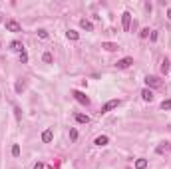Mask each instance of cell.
I'll use <instances>...</instances> for the list:
<instances>
[{
  "mask_svg": "<svg viewBox=\"0 0 171 169\" xmlns=\"http://www.w3.org/2000/svg\"><path fill=\"white\" fill-rule=\"evenodd\" d=\"M68 38H70V40H78L80 34L76 32V30H68Z\"/></svg>",
  "mask_w": 171,
  "mask_h": 169,
  "instance_id": "obj_16",
  "label": "cell"
},
{
  "mask_svg": "<svg viewBox=\"0 0 171 169\" xmlns=\"http://www.w3.org/2000/svg\"><path fill=\"white\" fill-rule=\"evenodd\" d=\"M32 169H44V163H40V161H38V163H36V165H34Z\"/></svg>",
  "mask_w": 171,
  "mask_h": 169,
  "instance_id": "obj_27",
  "label": "cell"
},
{
  "mask_svg": "<svg viewBox=\"0 0 171 169\" xmlns=\"http://www.w3.org/2000/svg\"><path fill=\"white\" fill-rule=\"evenodd\" d=\"M141 98H143L145 102H151V99H153V91L149 90V88H145V90L141 91Z\"/></svg>",
  "mask_w": 171,
  "mask_h": 169,
  "instance_id": "obj_12",
  "label": "cell"
},
{
  "mask_svg": "<svg viewBox=\"0 0 171 169\" xmlns=\"http://www.w3.org/2000/svg\"><path fill=\"white\" fill-rule=\"evenodd\" d=\"M129 24H132V14H129V12H124V14H121V28H124L125 32L129 30Z\"/></svg>",
  "mask_w": 171,
  "mask_h": 169,
  "instance_id": "obj_4",
  "label": "cell"
},
{
  "mask_svg": "<svg viewBox=\"0 0 171 169\" xmlns=\"http://www.w3.org/2000/svg\"><path fill=\"white\" fill-rule=\"evenodd\" d=\"M118 105H119V99H110L107 104L102 105V111H99V113H107V111H112L113 108H118Z\"/></svg>",
  "mask_w": 171,
  "mask_h": 169,
  "instance_id": "obj_3",
  "label": "cell"
},
{
  "mask_svg": "<svg viewBox=\"0 0 171 169\" xmlns=\"http://www.w3.org/2000/svg\"><path fill=\"white\" fill-rule=\"evenodd\" d=\"M20 62H22V64H26V62H28V54L26 52H20Z\"/></svg>",
  "mask_w": 171,
  "mask_h": 169,
  "instance_id": "obj_21",
  "label": "cell"
},
{
  "mask_svg": "<svg viewBox=\"0 0 171 169\" xmlns=\"http://www.w3.org/2000/svg\"><path fill=\"white\" fill-rule=\"evenodd\" d=\"M102 48L107 50V52H115V50H119V46L113 44V42H102Z\"/></svg>",
  "mask_w": 171,
  "mask_h": 169,
  "instance_id": "obj_7",
  "label": "cell"
},
{
  "mask_svg": "<svg viewBox=\"0 0 171 169\" xmlns=\"http://www.w3.org/2000/svg\"><path fill=\"white\" fill-rule=\"evenodd\" d=\"M132 64H133V58H129V56H127V58H121L115 66H118L119 70H125V68H129Z\"/></svg>",
  "mask_w": 171,
  "mask_h": 169,
  "instance_id": "obj_5",
  "label": "cell"
},
{
  "mask_svg": "<svg viewBox=\"0 0 171 169\" xmlns=\"http://www.w3.org/2000/svg\"><path fill=\"white\" fill-rule=\"evenodd\" d=\"M161 110H171V99H163L161 102Z\"/></svg>",
  "mask_w": 171,
  "mask_h": 169,
  "instance_id": "obj_17",
  "label": "cell"
},
{
  "mask_svg": "<svg viewBox=\"0 0 171 169\" xmlns=\"http://www.w3.org/2000/svg\"><path fill=\"white\" fill-rule=\"evenodd\" d=\"M76 121L78 124H90V117L84 116V113H76Z\"/></svg>",
  "mask_w": 171,
  "mask_h": 169,
  "instance_id": "obj_14",
  "label": "cell"
},
{
  "mask_svg": "<svg viewBox=\"0 0 171 169\" xmlns=\"http://www.w3.org/2000/svg\"><path fill=\"white\" fill-rule=\"evenodd\" d=\"M94 143H96V145H99V147H104V145H107V143H110V137H107V135H98Z\"/></svg>",
  "mask_w": 171,
  "mask_h": 169,
  "instance_id": "obj_8",
  "label": "cell"
},
{
  "mask_svg": "<svg viewBox=\"0 0 171 169\" xmlns=\"http://www.w3.org/2000/svg\"><path fill=\"white\" fill-rule=\"evenodd\" d=\"M155 151L161 155V153H165V151H171V145H169V143H161V145H157V149H155Z\"/></svg>",
  "mask_w": 171,
  "mask_h": 169,
  "instance_id": "obj_13",
  "label": "cell"
},
{
  "mask_svg": "<svg viewBox=\"0 0 171 169\" xmlns=\"http://www.w3.org/2000/svg\"><path fill=\"white\" fill-rule=\"evenodd\" d=\"M14 113H16V119H22V111H20V108H14Z\"/></svg>",
  "mask_w": 171,
  "mask_h": 169,
  "instance_id": "obj_22",
  "label": "cell"
},
{
  "mask_svg": "<svg viewBox=\"0 0 171 169\" xmlns=\"http://www.w3.org/2000/svg\"><path fill=\"white\" fill-rule=\"evenodd\" d=\"M147 167V159H137L135 161V169H145Z\"/></svg>",
  "mask_w": 171,
  "mask_h": 169,
  "instance_id": "obj_15",
  "label": "cell"
},
{
  "mask_svg": "<svg viewBox=\"0 0 171 169\" xmlns=\"http://www.w3.org/2000/svg\"><path fill=\"white\" fill-rule=\"evenodd\" d=\"M24 90V84H22V82H18V84H16V91H22Z\"/></svg>",
  "mask_w": 171,
  "mask_h": 169,
  "instance_id": "obj_26",
  "label": "cell"
},
{
  "mask_svg": "<svg viewBox=\"0 0 171 169\" xmlns=\"http://www.w3.org/2000/svg\"><path fill=\"white\" fill-rule=\"evenodd\" d=\"M70 137H72V141H76V139H78V131H76V129H70Z\"/></svg>",
  "mask_w": 171,
  "mask_h": 169,
  "instance_id": "obj_23",
  "label": "cell"
},
{
  "mask_svg": "<svg viewBox=\"0 0 171 169\" xmlns=\"http://www.w3.org/2000/svg\"><path fill=\"white\" fill-rule=\"evenodd\" d=\"M12 155H14V157L20 155V147H18V145H14V147H12Z\"/></svg>",
  "mask_w": 171,
  "mask_h": 169,
  "instance_id": "obj_24",
  "label": "cell"
},
{
  "mask_svg": "<svg viewBox=\"0 0 171 169\" xmlns=\"http://www.w3.org/2000/svg\"><path fill=\"white\" fill-rule=\"evenodd\" d=\"M80 26H82V28H84V30H88V32H92V30H94V24H92V22H90V20H80Z\"/></svg>",
  "mask_w": 171,
  "mask_h": 169,
  "instance_id": "obj_11",
  "label": "cell"
},
{
  "mask_svg": "<svg viewBox=\"0 0 171 169\" xmlns=\"http://www.w3.org/2000/svg\"><path fill=\"white\" fill-rule=\"evenodd\" d=\"M149 38H151V40H157V32H153V30H151V34H149Z\"/></svg>",
  "mask_w": 171,
  "mask_h": 169,
  "instance_id": "obj_28",
  "label": "cell"
},
{
  "mask_svg": "<svg viewBox=\"0 0 171 169\" xmlns=\"http://www.w3.org/2000/svg\"><path fill=\"white\" fill-rule=\"evenodd\" d=\"M167 18L171 20V8H169V10H167Z\"/></svg>",
  "mask_w": 171,
  "mask_h": 169,
  "instance_id": "obj_29",
  "label": "cell"
},
{
  "mask_svg": "<svg viewBox=\"0 0 171 169\" xmlns=\"http://www.w3.org/2000/svg\"><path fill=\"white\" fill-rule=\"evenodd\" d=\"M42 60H44L46 64H52V54H50V52H46L44 56H42Z\"/></svg>",
  "mask_w": 171,
  "mask_h": 169,
  "instance_id": "obj_18",
  "label": "cell"
},
{
  "mask_svg": "<svg viewBox=\"0 0 171 169\" xmlns=\"http://www.w3.org/2000/svg\"><path fill=\"white\" fill-rule=\"evenodd\" d=\"M38 36L46 40V38H48V32H46V30H38Z\"/></svg>",
  "mask_w": 171,
  "mask_h": 169,
  "instance_id": "obj_25",
  "label": "cell"
},
{
  "mask_svg": "<svg viewBox=\"0 0 171 169\" xmlns=\"http://www.w3.org/2000/svg\"><path fill=\"white\" fill-rule=\"evenodd\" d=\"M54 139V133H52V129H46L44 133H42V141L44 143H50Z\"/></svg>",
  "mask_w": 171,
  "mask_h": 169,
  "instance_id": "obj_10",
  "label": "cell"
},
{
  "mask_svg": "<svg viewBox=\"0 0 171 169\" xmlns=\"http://www.w3.org/2000/svg\"><path fill=\"white\" fill-rule=\"evenodd\" d=\"M6 30H10V32H20V24L16 22V20H8L6 22Z\"/></svg>",
  "mask_w": 171,
  "mask_h": 169,
  "instance_id": "obj_6",
  "label": "cell"
},
{
  "mask_svg": "<svg viewBox=\"0 0 171 169\" xmlns=\"http://www.w3.org/2000/svg\"><path fill=\"white\" fill-rule=\"evenodd\" d=\"M161 70H163V74H167V72H169V60H163V66H161Z\"/></svg>",
  "mask_w": 171,
  "mask_h": 169,
  "instance_id": "obj_20",
  "label": "cell"
},
{
  "mask_svg": "<svg viewBox=\"0 0 171 169\" xmlns=\"http://www.w3.org/2000/svg\"><path fill=\"white\" fill-rule=\"evenodd\" d=\"M145 84L149 86V88H161L163 82H161L157 76H147V78H145Z\"/></svg>",
  "mask_w": 171,
  "mask_h": 169,
  "instance_id": "obj_2",
  "label": "cell"
},
{
  "mask_svg": "<svg viewBox=\"0 0 171 169\" xmlns=\"http://www.w3.org/2000/svg\"><path fill=\"white\" fill-rule=\"evenodd\" d=\"M10 50H14V52H24V46H22V42L14 40V42H10Z\"/></svg>",
  "mask_w": 171,
  "mask_h": 169,
  "instance_id": "obj_9",
  "label": "cell"
},
{
  "mask_svg": "<svg viewBox=\"0 0 171 169\" xmlns=\"http://www.w3.org/2000/svg\"><path fill=\"white\" fill-rule=\"evenodd\" d=\"M72 96L76 98V102H80L82 105H88V104H90V98L86 96L84 91H80V90H74V91H72Z\"/></svg>",
  "mask_w": 171,
  "mask_h": 169,
  "instance_id": "obj_1",
  "label": "cell"
},
{
  "mask_svg": "<svg viewBox=\"0 0 171 169\" xmlns=\"http://www.w3.org/2000/svg\"><path fill=\"white\" fill-rule=\"evenodd\" d=\"M149 34H151V30H149V28H143V30L139 32V36H141V38H147Z\"/></svg>",
  "mask_w": 171,
  "mask_h": 169,
  "instance_id": "obj_19",
  "label": "cell"
}]
</instances>
